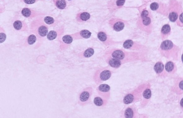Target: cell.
I'll return each instance as SVG.
<instances>
[{
    "mask_svg": "<svg viewBox=\"0 0 183 118\" xmlns=\"http://www.w3.org/2000/svg\"><path fill=\"white\" fill-rule=\"evenodd\" d=\"M105 55L111 56L122 61L125 63L144 60L145 59V53L144 52H128L124 49H117L107 50L105 52Z\"/></svg>",
    "mask_w": 183,
    "mask_h": 118,
    "instance_id": "obj_1",
    "label": "cell"
},
{
    "mask_svg": "<svg viewBox=\"0 0 183 118\" xmlns=\"http://www.w3.org/2000/svg\"><path fill=\"white\" fill-rule=\"evenodd\" d=\"M159 51L161 55L169 60L177 61L179 59V48L170 40L162 41L159 48Z\"/></svg>",
    "mask_w": 183,
    "mask_h": 118,
    "instance_id": "obj_2",
    "label": "cell"
},
{
    "mask_svg": "<svg viewBox=\"0 0 183 118\" xmlns=\"http://www.w3.org/2000/svg\"><path fill=\"white\" fill-rule=\"evenodd\" d=\"M30 32L39 38H43L48 33V26L43 21V17L39 16L33 20L30 25Z\"/></svg>",
    "mask_w": 183,
    "mask_h": 118,
    "instance_id": "obj_3",
    "label": "cell"
},
{
    "mask_svg": "<svg viewBox=\"0 0 183 118\" xmlns=\"http://www.w3.org/2000/svg\"><path fill=\"white\" fill-rule=\"evenodd\" d=\"M153 17L150 12L147 10L142 11L137 22L139 28L143 31L150 33L153 29Z\"/></svg>",
    "mask_w": 183,
    "mask_h": 118,
    "instance_id": "obj_4",
    "label": "cell"
},
{
    "mask_svg": "<svg viewBox=\"0 0 183 118\" xmlns=\"http://www.w3.org/2000/svg\"><path fill=\"white\" fill-rule=\"evenodd\" d=\"M147 87V84H143L140 85L133 91L125 96L123 100V103L129 105L140 101L142 100L143 91Z\"/></svg>",
    "mask_w": 183,
    "mask_h": 118,
    "instance_id": "obj_5",
    "label": "cell"
},
{
    "mask_svg": "<svg viewBox=\"0 0 183 118\" xmlns=\"http://www.w3.org/2000/svg\"><path fill=\"white\" fill-rule=\"evenodd\" d=\"M112 72L107 67L101 68L97 70L94 73L93 79L97 85L101 84L111 78Z\"/></svg>",
    "mask_w": 183,
    "mask_h": 118,
    "instance_id": "obj_6",
    "label": "cell"
},
{
    "mask_svg": "<svg viewBox=\"0 0 183 118\" xmlns=\"http://www.w3.org/2000/svg\"><path fill=\"white\" fill-rule=\"evenodd\" d=\"M93 89L91 87H86L79 93L78 96V103L81 106H84L90 104Z\"/></svg>",
    "mask_w": 183,
    "mask_h": 118,
    "instance_id": "obj_7",
    "label": "cell"
},
{
    "mask_svg": "<svg viewBox=\"0 0 183 118\" xmlns=\"http://www.w3.org/2000/svg\"><path fill=\"white\" fill-rule=\"evenodd\" d=\"M169 18L171 22H175L177 20L182 11V6L180 3L175 1L172 0L169 5Z\"/></svg>",
    "mask_w": 183,
    "mask_h": 118,
    "instance_id": "obj_8",
    "label": "cell"
},
{
    "mask_svg": "<svg viewBox=\"0 0 183 118\" xmlns=\"http://www.w3.org/2000/svg\"><path fill=\"white\" fill-rule=\"evenodd\" d=\"M123 47L125 49L139 52H145L147 49L145 46L131 39L125 40L123 43Z\"/></svg>",
    "mask_w": 183,
    "mask_h": 118,
    "instance_id": "obj_9",
    "label": "cell"
},
{
    "mask_svg": "<svg viewBox=\"0 0 183 118\" xmlns=\"http://www.w3.org/2000/svg\"><path fill=\"white\" fill-rule=\"evenodd\" d=\"M135 104H133L128 106L123 109L122 113V118H138L139 113L137 108Z\"/></svg>",
    "mask_w": 183,
    "mask_h": 118,
    "instance_id": "obj_10",
    "label": "cell"
},
{
    "mask_svg": "<svg viewBox=\"0 0 183 118\" xmlns=\"http://www.w3.org/2000/svg\"><path fill=\"white\" fill-rule=\"evenodd\" d=\"M98 95L105 99L109 100L111 96V87L106 84H101L97 87Z\"/></svg>",
    "mask_w": 183,
    "mask_h": 118,
    "instance_id": "obj_11",
    "label": "cell"
},
{
    "mask_svg": "<svg viewBox=\"0 0 183 118\" xmlns=\"http://www.w3.org/2000/svg\"><path fill=\"white\" fill-rule=\"evenodd\" d=\"M109 24L114 31L119 32L124 29L125 23L124 21L120 19L112 18L109 21Z\"/></svg>",
    "mask_w": 183,
    "mask_h": 118,
    "instance_id": "obj_12",
    "label": "cell"
},
{
    "mask_svg": "<svg viewBox=\"0 0 183 118\" xmlns=\"http://www.w3.org/2000/svg\"><path fill=\"white\" fill-rule=\"evenodd\" d=\"M97 37L99 40L105 45L111 46L118 43V42L114 41L104 31L99 32L97 34Z\"/></svg>",
    "mask_w": 183,
    "mask_h": 118,
    "instance_id": "obj_13",
    "label": "cell"
},
{
    "mask_svg": "<svg viewBox=\"0 0 183 118\" xmlns=\"http://www.w3.org/2000/svg\"><path fill=\"white\" fill-rule=\"evenodd\" d=\"M21 14L26 18L31 19L39 16H44L45 14L43 13L37 12L34 10L28 8L23 9L21 11Z\"/></svg>",
    "mask_w": 183,
    "mask_h": 118,
    "instance_id": "obj_14",
    "label": "cell"
},
{
    "mask_svg": "<svg viewBox=\"0 0 183 118\" xmlns=\"http://www.w3.org/2000/svg\"><path fill=\"white\" fill-rule=\"evenodd\" d=\"M154 71L159 76L161 77L165 78L167 77L168 73L165 69L164 64L161 61H159L154 65Z\"/></svg>",
    "mask_w": 183,
    "mask_h": 118,
    "instance_id": "obj_15",
    "label": "cell"
},
{
    "mask_svg": "<svg viewBox=\"0 0 183 118\" xmlns=\"http://www.w3.org/2000/svg\"><path fill=\"white\" fill-rule=\"evenodd\" d=\"M105 56L106 62L110 67L113 68L118 69L121 66V65L125 63L122 61L114 58L111 56Z\"/></svg>",
    "mask_w": 183,
    "mask_h": 118,
    "instance_id": "obj_16",
    "label": "cell"
},
{
    "mask_svg": "<svg viewBox=\"0 0 183 118\" xmlns=\"http://www.w3.org/2000/svg\"><path fill=\"white\" fill-rule=\"evenodd\" d=\"M14 29L17 31L26 32L28 31L27 24L25 21L21 20H15L12 24Z\"/></svg>",
    "mask_w": 183,
    "mask_h": 118,
    "instance_id": "obj_17",
    "label": "cell"
},
{
    "mask_svg": "<svg viewBox=\"0 0 183 118\" xmlns=\"http://www.w3.org/2000/svg\"><path fill=\"white\" fill-rule=\"evenodd\" d=\"M91 32L87 30H84L71 34V35L73 37L74 40H78L80 39L89 38L91 37Z\"/></svg>",
    "mask_w": 183,
    "mask_h": 118,
    "instance_id": "obj_18",
    "label": "cell"
},
{
    "mask_svg": "<svg viewBox=\"0 0 183 118\" xmlns=\"http://www.w3.org/2000/svg\"><path fill=\"white\" fill-rule=\"evenodd\" d=\"M173 91L178 95L183 93V78L179 77L175 81V85L173 88Z\"/></svg>",
    "mask_w": 183,
    "mask_h": 118,
    "instance_id": "obj_19",
    "label": "cell"
},
{
    "mask_svg": "<svg viewBox=\"0 0 183 118\" xmlns=\"http://www.w3.org/2000/svg\"><path fill=\"white\" fill-rule=\"evenodd\" d=\"M171 33V28L168 24L163 26L161 30V37L162 40H164L170 35Z\"/></svg>",
    "mask_w": 183,
    "mask_h": 118,
    "instance_id": "obj_20",
    "label": "cell"
},
{
    "mask_svg": "<svg viewBox=\"0 0 183 118\" xmlns=\"http://www.w3.org/2000/svg\"><path fill=\"white\" fill-rule=\"evenodd\" d=\"M165 69L167 73L173 75L177 72V67L175 63L173 61H169L165 65Z\"/></svg>",
    "mask_w": 183,
    "mask_h": 118,
    "instance_id": "obj_21",
    "label": "cell"
},
{
    "mask_svg": "<svg viewBox=\"0 0 183 118\" xmlns=\"http://www.w3.org/2000/svg\"><path fill=\"white\" fill-rule=\"evenodd\" d=\"M91 17V15L87 12L79 13L76 17V21L78 22L82 23L89 20Z\"/></svg>",
    "mask_w": 183,
    "mask_h": 118,
    "instance_id": "obj_22",
    "label": "cell"
},
{
    "mask_svg": "<svg viewBox=\"0 0 183 118\" xmlns=\"http://www.w3.org/2000/svg\"><path fill=\"white\" fill-rule=\"evenodd\" d=\"M152 96V92L150 89L147 88H145L143 91L142 95V102L141 103V106H144L145 100H148L150 99Z\"/></svg>",
    "mask_w": 183,
    "mask_h": 118,
    "instance_id": "obj_23",
    "label": "cell"
},
{
    "mask_svg": "<svg viewBox=\"0 0 183 118\" xmlns=\"http://www.w3.org/2000/svg\"><path fill=\"white\" fill-rule=\"evenodd\" d=\"M108 102V100L100 96H96L93 100L94 104L96 106L103 107L106 106Z\"/></svg>",
    "mask_w": 183,
    "mask_h": 118,
    "instance_id": "obj_24",
    "label": "cell"
},
{
    "mask_svg": "<svg viewBox=\"0 0 183 118\" xmlns=\"http://www.w3.org/2000/svg\"><path fill=\"white\" fill-rule=\"evenodd\" d=\"M94 53V49L92 48H89L80 53V55L82 57L89 58L93 55Z\"/></svg>",
    "mask_w": 183,
    "mask_h": 118,
    "instance_id": "obj_25",
    "label": "cell"
},
{
    "mask_svg": "<svg viewBox=\"0 0 183 118\" xmlns=\"http://www.w3.org/2000/svg\"><path fill=\"white\" fill-rule=\"evenodd\" d=\"M54 1L55 5L59 9H65L67 6L65 0H54Z\"/></svg>",
    "mask_w": 183,
    "mask_h": 118,
    "instance_id": "obj_26",
    "label": "cell"
},
{
    "mask_svg": "<svg viewBox=\"0 0 183 118\" xmlns=\"http://www.w3.org/2000/svg\"><path fill=\"white\" fill-rule=\"evenodd\" d=\"M37 39V36L36 35L31 34L26 38L25 44L27 45H32L36 43Z\"/></svg>",
    "mask_w": 183,
    "mask_h": 118,
    "instance_id": "obj_27",
    "label": "cell"
},
{
    "mask_svg": "<svg viewBox=\"0 0 183 118\" xmlns=\"http://www.w3.org/2000/svg\"><path fill=\"white\" fill-rule=\"evenodd\" d=\"M163 6V4L161 3H158L157 2H153V3H152L150 4V8L151 10H152L155 11L159 12V11L160 10H161L162 7V6Z\"/></svg>",
    "mask_w": 183,
    "mask_h": 118,
    "instance_id": "obj_28",
    "label": "cell"
},
{
    "mask_svg": "<svg viewBox=\"0 0 183 118\" xmlns=\"http://www.w3.org/2000/svg\"><path fill=\"white\" fill-rule=\"evenodd\" d=\"M43 21L47 25L50 26H55L56 21L53 17L50 16H46L43 18Z\"/></svg>",
    "mask_w": 183,
    "mask_h": 118,
    "instance_id": "obj_29",
    "label": "cell"
},
{
    "mask_svg": "<svg viewBox=\"0 0 183 118\" xmlns=\"http://www.w3.org/2000/svg\"><path fill=\"white\" fill-rule=\"evenodd\" d=\"M74 40V38L71 35H66L63 36L62 38L63 42L67 45L72 43Z\"/></svg>",
    "mask_w": 183,
    "mask_h": 118,
    "instance_id": "obj_30",
    "label": "cell"
},
{
    "mask_svg": "<svg viewBox=\"0 0 183 118\" xmlns=\"http://www.w3.org/2000/svg\"><path fill=\"white\" fill-rule=\"evenodd\" d=\"M58 34L54 30H51L48 33L47 37L48 40L52 41L56 39Z\"/></svg>",
    "mask_w": 183,
    "mask_h": 118,
    "instance_id": "obj_31",
    "label": "cell"
},
{
    "mask_svg": "<svg viewBox=\"0 0 183 118\" xmlns=\"http://www.w3.org/2000/svg\"><path fill=\"white\" fill-rule=\"evenodd\" d=\"M177 25L180 27H183V12L180 14L178 18L176 21Z\"/></svg>",
    "mask_w": 183,
    "mask_h": 118,
    "instance_id": "obj_32",
    "label": "cell"
},
{
    "mask_svg": "<svg viewBox=\"0 0 183 118\" xmlns=\"http://www.w3.org/2000/svg\"><path fill=\"white\" fill-rule=\"evenodd\" d=\"M126 0H116V4L117 7V8L122 7L124 5Z\"/></svg>",
    "mask_w": 183,
    "mask_h": 118,
    "instance_id": "obj_33",
    "label": "cell"
},
{
    "mask_svg": "<svg viewBox=\"0 0 183 118\" xmlns=\"http://www.w3.org/2000/svg\"><path fill=\"white\" fill-rule=\"evenodd\" d=\"M25 4H32L36 3L39 1H44V0H21Z\"/></svg>",
    "mask_w": 183,
    "mask_h": 118,
    "instance_id": "obj_34",
    "label": "cell"
},
{
    "mask_svg": "<svg viewBox=\"0 0 183 118\" xmlns=\"http://www.w3.org/2000/svg\"><path fill=\"white\" fill-rule=\"evenodd\" d=\"M6 39V35L4 33H1V43L3 42Z\"/></svg>",
    "mask_w": 183,
    "mask_h": 118,
    "instance_id": "obj_35",
    "label": "cell"
},
{
    "mask_svg": "<svg viewBox=\"0 0 183 118\" xmlns=\"http://www.w3.org/2000/svg\"><path fill=\"white\" fill-rule=\"evenodd\" d=\"M180 106H181V109H182L183 110V98H182L180 102Z\"/></svg>",
    "mask_w": 183,
    "mask_h": 118,
    "instance_id": "obj_36",
    "label": "cell"
},
{
    "mask_svg": "<svg viewBox=\"0 0 183 118\" xmlns=\"http://www.w3.org/2000/svg\"><path fill=\"white\" fill-rule=\"evenodd\" d=\"M181 59H182V62L183 63V54H182V55Z\"/></svg>",
    "mask_w": 183,
    "mask_h": 118,
    "instance_id": "obj_37",
    "label": "cell"
},
{
    "mask_svg": "<svg viewBox=\"0 0 183 118\" xmlns=\"http://www.w3.org/2000/svg\"><path fill=\"white\" fill-rule=\"evenodd\" d=\"M67 1H72V0H67Z\"/></svg>",
    "mask_w": 183,
    "mask_h": 118,
    "instance_id": "obj_38",
    "label": "cell"
}]
</instances>
